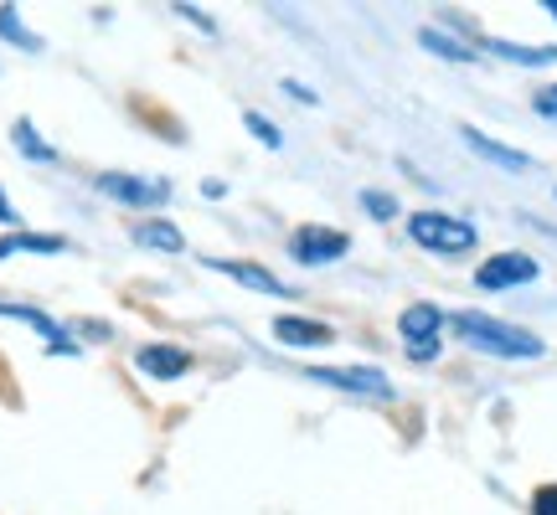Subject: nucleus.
Segmentation results:
<instances>
[{"mask_svg":"<svg viewBox=\"0 0 557 515\" xmlns=\"http://www.w3.org/2000/svg\"><path fill=\"white\" fill-rule=\"evenodd\" d=\"M351 253V238L336 233V227H299L295 238H289V258L305 263V268H325V263H341V258Z\"/></svg>","mask_w":557,"mask_h":515,"instance_id":"7ed1b4c3","label":"nucleus"},{"mask_svg":"<svg viewBox=\"0 0 557 515\" xmlns=\"http://www.w3.org/2000/svg\"><path fill=\"white\" fill-rule=\"evenodd\" d=\"M274 340L278 346H295V351H315V346H331L336 330L325 319H305V315H274Z\"/></svg>","mask_w":557,"mask_h":515,"instance_id":"9d476101","label":"nucleus"},{"mask_svg":"<svg viewBox=\"0 0 557 515\" xmlns=\"http://www.w3.org/2000/svg\"><path fill=\"white\" fill-rule=\"evenodd\" d=\"M0 315H11V319H21V325L41 330V336H47V351H52V356H78V340H67V330H62L58 319H47L41 310H32V304H5V299H0Z\"/></svg>","mask_w":557,"mask_h":515,"instance_id":"9b49d317","label":"nucleus"},{"mask_svg":"<svg viewBox=\"0 0 557 515\" xmlns=\"http://www.w3.org/2000/svg\"><path fill=\"white\" fill-rule=\"evenodd\" d=\"M408 238L423 248V253H444V258H459L475 248V227L465 217H449V212H413L408 217Z\"/></svg>","mask_w":557,"mask_h":515,"instance_id":"f03ea898","label":"nucleus"},{"mask_svg":"<svg viewBox=\"0 0 557 515\" xmlns=\"http://www.w3.org/2000/svg\"><path fill=\"white\" fill-rule=\"evenodd\" d=\"M139 377H156V381H176L191 372V351L186 346H171V340H156V346H139L135 351Z\"/></svg>","mask_w":557,"mask_h":515,"instance_id":"1a4fd4ad","label":"nucleus"},{"mask_svg":"<svg viewBox=\"0 0 557 515\" xmlns=\"http://www.w3.org/2000/svg\"><path fill=\"white\" fill-rule=\"evenodd\" d=\"M532 109H537L542 120H557V83H553V88H542L537 99H532Z\"/></svg>","mask_w":557,"mask_h":515,"instance_id":"4be33fe9","label":"nucleus"},{"mask_svg":"<svg viewBox=\"0 0 557 515\" xmlns=\"http://www.w3.org/2000/svg\"><path fill=\"white\" fill-rule=\"evenodd\" d=\"M129 238L139 242V248H156V253H181L186 248V238H181V227L176 222H135V233Z\"/></svg>","mask_w":557,"mask_h":515,"instance_id":"ddd939ff","label":"nucleus"},{"mask_svg":"<svg viewBox=\"0 0 557 515\" xmlns=\"http://www.w3.org/2000/svg\"><path fill=\"white\" fill-rule=\"evenodd\" d=\"M11 253H67V238H52V233H5L0 238V258Z\"/></svg>","mask_w":557,"mask_h":515,"instance_id":"4468645a","label":"nucleus"},{"mask_svg":"<svg viewBox=\"0 0 557 515\" xmlns=\"http://www.w3.org/2000/svg\"><path fill=\"white\" fill-rule=\"evenodd\" d=\"M310 381L341 387V392H357V397H393V381L382 377L377 366H310Z\"/></svg>","mask_w":557,"mask_h":515,"instance_id":"423d86ee","label":"nucleus"},{"mask_svg":"<svg viewBox=\"0 0 557 515\" xmlns=\"http://www.w3.org/2000/svg\"><path fill=\"white\" fill-rule=\"evenodd\" d=\"M547 11H553V16H557V0H547Z\"/></svg>","mask_w":557,"mask_h":515,"instance_id":"a878e982","label":"nucleus"},{"mask_svg":"<svg viewBox=\"0 0 557 515\" xmlns=\"http://www.w3.org/2000/svg\"><path fill=\"white\" fill-rule=\"evenodd\" d=\"M532 515H557V485H542L532 495Z\"/></svg>","mask_w":557,"mask_h":515,"instance_id":"412c9836","label":"nucleus"},{"mask_svg":"<svg viewBox=\"0 0 557 515\" xmlns=\"http://www.w3.org/2000/svg\"><path fill=\"white\" fill-rule=\"evenodd\" d=\"M398 330H403V340H408V356L434 361L438 356V330H444V310L418 299V304H408L398 315Z\"/></svg>","mask_w":557,"mask_h":515,"instance_id":"20e7f679","label":"nucleus"},{"mask_svg":"<svg viewBox=\"0 0 557 515\" xmlns=\"http://www.w3.org/2000/svg\"><path fill=\"white\" fill-rule=\"evenodd\" d=\"M99 191L124 201V206H165V201H171V186H165V180H145V176H129V171H103Z\"/></svg>","mask_w":557,"mask_h":515,"instance_id":"39448f33","label":"nucleus"},{"mask_svg":"<svg viewBox=\"0 0 557 515\" xmlns=\"http://www.w3.org/2000/svg\"><path fill=\"white\" fill-rule=\"evenodd\" d=\"M361 206H367V212H372L377 222H393V217H398V201L382 197V191H361Z\"/></svg>","mask_w":557,"mask_h":515,"instance_id":"aec40b11","label":"nucleus"},{"mask_svg":"<svg viewBox=\"0 0 557 515\" xmlns=\"http://www.w3.org/2000/svg\"><path fill=\"white\" fill-rule=\"evenodd\" d=\"M212 274H222V278H233V284H243V289H253V294H289V284L278 274H269L263 263H248V258H201Z\"/></svg>","mask_w":557,"mask_h":515,"instance_id":"6e6552de","label":"nucleus"},{"mask_svg":"<svg viewBox=\"0 0 557 515\" xmlns=\"http://www.w3.org/2000/svg\"><path fill=\"white\" fill-rule=\"evenodd\" d=\"M11 139H16V150H21L26 160H41V165H52V160H58V150H52V145L37 135V124L16 120V124H11Z\"/></svg>","mask_w":557,"mask_h":515,"instance_id":"dca6fc26","label":"nucleus"},{"mask_svg":"<svg viewBox=\"0 0 557 515\" xmlns=\"http://www.w3.org/2000/svg\"><path fill=\"white\" fill-rule=\"evenodd\" d=\"M0 37H5V41H16V47H26V52H41V37H37V32H26V26H21L11 5H0Z\"/></svg>","mask_w":557,"mask_h":515,"instance_id":"a211bd4d","label":"nucleus"},{"mask_svg":"<svg viewBox=\"0 0 557 515\" xmlns=\"http://www.w3.org/2000/svg\"><path fill=\"white\" fill-rule=\"evenodd\" d=\"M485 47L506 62H521V67H547V62H557V47H517V41H500V37H485Z\"/></svg>","mask_w":557,"mask_h":515,"instance_id":"2eb2a0df","label":"nucleus"},{"mask_svg":"<svg viewBox=\"0 0 557 515\" xmlns=\"http://www.w3.org/2000/svg\"><path fill=\"white\" fill-rule=\"evenodd\" d=\"M418 41H423V47H429V52H434V58H444V62H475V52H470V47H465V41L444 37V32H438V26H423V32H418Z\"/></svg>","mask_w":557,"mask_h":515,"instance_id":"f3484780","label":"nucleus"},{"mask_svg":"<svg viewBox=\"0 0 557 515\" xmlns=\"http://www.w3.org/2000/svg\"><path fill=\"white\" fill-rule=\"evenodd\" d=\"M0 222H5V227H16V206H11L5 197H0Z\"/></svg>","mask_w":557,"mask_h":515,"instance_id":"393cba45","label":"nucleus"},{"mask_svg":"<svg viewBox=\"0 0 557 515\" xmlns=\"http://www.w3.org/2000/svg\"><path fill=\"white\" fill-rule=\"evenodd\" d=\"M243 124H248V135L259 139V145H269V150H278V145H284V135H278V129L263 120V114H243Z\"/></svg>","mask_w":557,"mask_h":515,"instance_id":"6ab92c4d","label":"nucleus"},{"mask_svg":"<svg viewBox=\"0 0 557 515\" xmlns=\"http://www.w3.org/2000/svg\"><path fill=\"white\" fill-rule=\"evenodd\" d=\"M455 330L465 346H475V351L500 356V361H537L542 351H547L532 330L506 325V319H491V315H455Z\"/></svg>","mask_w":557,"mask_h":515,"instance_id":"f257e3e1","label":"nucleus"},{"mask_svg":"<svg viewBox=\"0 0 557 515\" xmlns=\"http://www.w3.org/2000/svg\"><path fill=\"white\" fill-rule=\"evenodd\" d=\"M176 16H186V21H197V26H207V32H212V21L201 16V11H191V5H176Z\"/></svg>","mask_w":557,"mask_h":515,"instance_id":"b1692460","label":"nucleus"},{"mask_svg":"<svg viewBox=\"0 0 557 515\" xmlns=\"http://www.w3.org/2000/svg\"><path fill=\"white\" fill-rule=\"evenodd\" d=\"M284 88H289V93H295L299 103H320L315 93H310V88H305V83H295V78H284Z\"/></svg>","mask_w":557,"mask_h":515,"instance_id":"5701e85b","label":"nucleus"},{"mask_svg":"<svg viewBox=\"0 0 557 515\" xmlns=\"http://www.w3.org/2000/svg\"><path fill=\"white\" fill-rule=\"evenodd\" d=\"M537 274H542V263L532 253H496L491 263L475 268V284L480 289H521V284H532Z\"/></svg>","mask_w":557,"mask_h":515,"instance_id":"0eeeda50","label":"nucleus"},{"mask_svg":"<svg viewBox=\"0 0 557 515\" xmlns=\"http://www.w3.org/2000/svg\"><path fill=\"white\" fill-rule=\"evenodd\" d=\"M459 139H465L480 160L500 165V171H532V155H521V150H511V145H500V139H491V135H480L475 124H465V129H459Z\"/></svg>","mask_w":557,"mask_h":515,"instance_id":"f8f14e48","label":"nucleus"}]
</instances>
